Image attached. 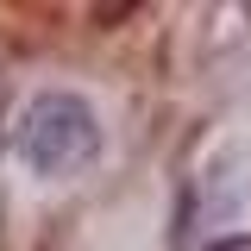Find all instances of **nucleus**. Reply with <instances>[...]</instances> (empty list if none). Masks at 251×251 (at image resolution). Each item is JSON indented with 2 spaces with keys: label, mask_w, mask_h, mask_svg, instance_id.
<instances>
[{
  "label": "nucleus",
  "mask_w": 251,
  "mask_h": 251,
  "mask_svg": "<svg viewBox=\"0 0 251 251\" xmlns=\"http://www.w3.org/2000/svg\"><path fill=\"white\" fill-rule=\"evenodd\" d=\"M100 151V126L75 94H38L19 120V157L38 176H69Z\"/></svg>",
  "instance_id": "nucleus-1"
},
{
  "label": "nucleus",
  "mask_w": 251,
  "mask_h": 251,
  "mask_svg": "<svg viewBox=\"0 0 251 251\" xmlns=\"http://www.w3.org/2000/svg\"><path fill=\"white\" fill-rule=\"evenodd\" d=\"M232 251H251V245H232Z\"/></svg>",
  "instance_id": "nucleus-2"
}]
</instances>
